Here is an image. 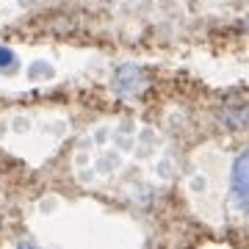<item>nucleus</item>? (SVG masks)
<instances>
[{
    "mask_svg": "<svg viewBox=\"0 0 249 249\" xmlns=\"http://www.w3.org/2000/svg\"><path fill=\"white\" fill-rule=\"evenodd\" d=\"M232 196L244 211H249V150L241 152L232 163Z\"/></svg>",
    "mask_w": 249,
    "mask_h": 249,
    "instance_id": "nucleus-1",
    "label": "nucleus"
},
{
    "mask_svg": "<svg viewBox=\"0 0 249 249\" xmlns=\"http://www.w3.org/2000/svg\"><path fill=\"white\" fill-rule=\"evenodd\" d=\"M136 83H142V75L136 70H119L114 78V89L122 91V94H127V91H133Z\"/></svg>",
    "mask_w": 249,
    "mask_h": 249,
    "instance_id": "nucleus-2",
    "label": "nucleus"
},
{
    "mask_svg": "<svg viewBox=\"0 0 249 249\" xmlns=\"http://www.w3.org/2000/svg\"><path fill=\"white\" fill-rule=\"evenodd\" d=\"M17 67V55L9 47H0V70H14Z\"/></svg>",
    "mask_w": 249,
    "mask_h": 249,
    "instance_id": "nucleus-3",
    "label": "nucleus"
},
{
    "mask_svg": "<svg viewBox=\"0 0 249 249\" xmlns=\"http://www.w3.org/2000/svg\"><path fill=\"white\" fill-rule=\"evenodd\" d=\"M244 28H247V31H249V19H247V22H244Z\"/></svg>",
    "mask_w": 249,
    "mask_h": 249,
    "instance_id": "nucleus-4",
    "label": "nucleus"
}]
</instances>
